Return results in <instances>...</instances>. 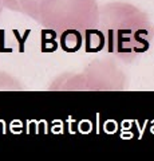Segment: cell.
Instances as JSON below:
<instances>
[{
  "label": "cell",
  "mask_w": 154,
  "mask_h": 161,
  "mask_svg": "<svg viewBox=\"0 0 154 161\" xmlns=\"http://www.w3.org/2000/svg\"><path fill=\"white\" fill-rule=\"evenodd\" d=\"M97 28L105 38V50L123 63H133L145 54L154 38V27L147 14L127 2L99 6Z\"/></svg>",
  "instance_id": "cell-1"
},
{
  "label": "cell",
  "mask_w": 154,
  "mask_h": 161,
  "mask_svg": "<svg viewBox=\"0 0 154 161\" xmlns=\"http://www.w3.org/2000/svg\"><path fill=\"white\" fill-rule=\"evenodd\" d=\"M98 18L97 0H39L32 19L59 36L68 30L83 34L97 28Z\"/></svg>",
  "instance_id": "cell-2"
},
{
  "label": "cell",
  "mask_w": 154,
  "mask_h": 161,
  "mask_svg": "<svg viewBox=\"0 0 154 161\" xmlns=\"http://www.w3.org/2000/svg\"><path fill=\"white\" fill-rule=\"evenodd\" d=\"M127 77L117 59H93L78 73L58 75L48 86L50 92H122Z\"/></svg>",
  "instance_id": "cell-3"
},
{
  "label": "cell",
  "mask_w": 154,
  "mask_h": 161,
  "mask_svg": "<svg viewBox=\"0 0 154 161\" xmlns=\"http://www.w3.org/2000/svg\"><path fill=\"white\" fill-rule=\"evenodd\" d=\"M83 47L87 53H99L105 50V38L98 28L83 32Z\"/></svg>",
  "instance_id": "cell-4"
},
{
  "label": "cell",
  "mask_w": 154,
  "mask_h": 161,
  "mask_svg": "<svg viewBox=\"0 0 154 161\" xmlns=\"http://www.w3.org/2000/svg\"><path fill=\"white\" fill-rule=\"evenodd\" d=\"M38 2L39 0H3V6L9 11L23 14L32 19Z\"/></svg>",
  "instance_id": "cell-5"
},
{
  "label": "cell",
  "mask_w": 154,
  "mask_h": 161,
  "mask_svg": "<svg viewBox=\"0 0 154 161\" xmlns=\"http://www.w3.org/2000/svg\"><path fill=\"white\" fill-rule=\"evenodd\" d=\"M61 39V46L64 51L74 53L78 51L83 46V34L77 31V30H68L59 35Z\"/></svg>",
  "instance_id": "cell-6"
},
{
  "label": "cell",
  "mask_w": 154,
  "mask_h": 161,
  "mask_svg": "<svg viewBox=\"0 0 154 161\" xmlns=\"http://www.w3.org/2000/svg\"><path fill=\"white\" fill-rule=\"evenodd\" d=\"M26 90V86L16 77L0 70V92H20Z\"/></svg>",
  "instance_id": "cell-7"
},
{
  "label": "cell",
  "mask_w": 154,
  "mask_h": 161,
  "mask_svg": "<svg viewBox=\"0 0 154 161\" xmlns=\"http://www.w3.org/2000/svg\"><path fill=\"white\" fill-rule=\"evenodd\" d=\"M3 9H4V6H3V0H0V16H2Z\"/></svg>",
  "instance_id": "cell-8"
}]
</instances>
